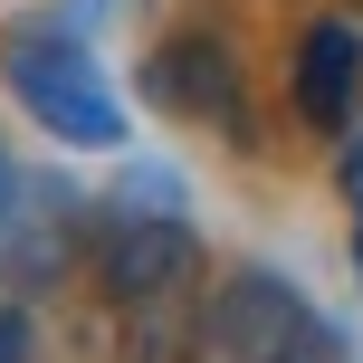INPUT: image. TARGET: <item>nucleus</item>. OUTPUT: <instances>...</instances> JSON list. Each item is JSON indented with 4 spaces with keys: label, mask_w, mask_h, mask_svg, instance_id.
<instances>
[{
    "label": "nucleus",
    "mask_w": 363,
    "mask_h": 363,
    "mask_svg": "<svg viewBox=\"0 0 363 363\" xmlns=\"http://www.w3.org/2000/svg\"><path fill=\"white\" fill-rule=\"evenodd\" d=\"M306 325H315L306 287H287L277 268H230L211 315H201V354L211 363H277Z\"/></svg>",
    "instance_id": "7ed1b4c3"
},
{
    "label": "nucleus",
    "mask_w": 363,
    "mask_h": 363,
    "mask_svg": "<svg viewBox=\"0 0 363 363\" xmlns=\"http://www.w3.org/2000/svg\"><path fill=\"white\" fill-rule=\"evenodd\" d=\"M277 363H354V345H345V335H335V325H325V315H315V325H306V335H296V345H287V354H277Z\"/></svg>",
    "instance_id": "423d86ee"
},
{
    "label": "nucleus",
    "mask_w": 363,
    "mask_h": 363,
    "mask_svg": "<svg viewBox=\"0 0 363 363\" xmlns=\"http://www.w3.org/2000/svg\"><path fill=\"white\" fill-rule=\"evenodd\" d=\"M10 211H19V163H10V144H0V230H10Z\"/></svg>",
    "instance_id": "1a4fd4ad"
},
{
    "label": "nucleus",
    "mask_w": 363,
    "mask_h": 363,
    "mask_svg": "<svg viewBox=\"0 0 363 363\" xmlns=\"http://www.w3.org/2000/svg\"><path fill=\"white\" fill-rule=\"evenodd\" d=\"M191 268H201V230H191V211H182V191L125 172V201H115L106 230H96L106 296L115 306H172V296L191 287Z\"/></svg>",
    "instance_id": "f03ea898"
},
{
    "label": "nucleus",
    "mask_w": 363,
    "mask_h": 363,
    "mask_svg": "<svg viewBox=\"0 0 363 363\" xmlns=\"http://www.w3.org/2000/svg\"><path fill=\"white\" fill-rule=\"evenodd\" d=\"M354 106H363V29H345V19H315V29L296 38V115L345 134Z\"/></svg>",
    "instance_id": "39448f33"
},
{
    "label": "nucleus",
    "mask_w": 363,
    "mask_h": 363,
    "mask_svg": "<svg viewBox=\"0 0 363 363\" xmlns=\"http://www.w3.org/2000/svg\"><path fill=\"white\" fill-rule=\"evenodd\" d=\"M0 86L67 153H115L125 144V96L106 86L96 48L77 38V19H57V10H19L10 29H0Z\"/></svg>",
    "instance_id": "f257e3e1"
},
{
    "label": "nucleus",
    "mask_w": 363,
    "mask_h": 363,
    "mask_svg": "<svg viewBox=\"0 0 363 363\" xmlns=\"http://www.w3.org/2000/svg\"><path fill=\"white\" fill-rule=\"evenodd\" d=\"M134 86H144L163 115H191V125L239 134V48H230V38H211V29L163 38V48L144 57V77H134Z\"/></svg>",
    "instance_id": "20e7f679"
},
{
    "label": "nucleus",
    "mask_w": 363,
    "mask_h": 363,
    "mask_svg": "<svg viewBox=\"0 0 363 363\" xmlns=\"http://www.w3.org/2000/svg\"><path fill=\"white\" fill-rule=\"evenodd\" d=\"M354 268H363V239H354Z\"/></svg>",
    "instance_id": "9d476101"
},
{
    "label": "nucleus",
    "mask_w": 363,
    "mask_h": 363,
    "mask_svg": "<svg viewBox=\"0 0 363 363\" xmlns=\"http://www.w3.org/2000/svg\"><path fill=\"white\" fill-rule=\"evenodd\" d=\"M335 182H345V201L363 211V106H354V125H345V153H335Z\"/></svg>",
    "instance_id": "0eeeda50"
},
{
    "label": "nucleus",
    "mask_w": 363,
    "mask_h": 363,
    "mask_svg": "<svg viewBox=\"0 0 363 363\" xmlns=\"http://www.w3.org/2000/svg\"><path fill=\"white\" fill-rule=\"evenodd\" d=\"M0 363H29V306L0 296Z\"/></svg>",
    "instance_id": "6e6552de"
}]
</instances>
